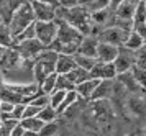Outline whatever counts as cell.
Returning a JSON list of instances; mask_svg holds the SVG:
<instances>
[{
	"label": "cell",
	"instance_id": "cell-22",
	"mask_svg": "<svg viewBox=\"0 0 146 136\" xmlns=\"http://www.w3.org/2000/svg\"><path fill=\"white\" fill-rule=\"evenodd\" d=\"M72 59H74V62H76L77 67H82V69H86V71H89V72H90V69H92L94 66H95V62H97V58L84 56V54H79V52L72 54Z\"/></svg>",
	"mask_w": 146,
	"mask_h": 136
},
{
	"label": "cell",
	"instance_id": "cell-18",
	"mask_svg": "<svg viewBox=\"0 0 146 136\" xmlns=\"http://www.w3.org/2000/svg\"><path fill=\"white\" fill-rule=\"evenodd\" d=\"M74 67H76V62H74L72 56H67V54H59L58 56V59H56V74L66 76Z\"/></svg>",
	"mask_w": 146,
	"mask_h": 136
},
{
	"label": "cell",
	"instance_id": "cell-31",
	"mask_svg": "<svg viewBox=\"0 0 146 136\" xmlns=\"http://www.w3.org/2000/svg\"><path fill=\"white\" fill-rule=\"evenodd\" d=\"M135 66L146 69V44H143L139 49L135 51Z\"/></svg>",
	"mask_w": 146,
	"mask_h": 136
},
{
	"label": "cell",
	"instance_id": "cell-17",
	"mask_svg": "<svg viewBox=\"0 0 146 136\" xmlns=\"http://www.w3.org/2000/svg\"><path fill=\"white\" fill-rule=\"evenodd\" d=\"M99 82H100L99 79L90 77V79H87L86 82H80L79 85H76L74 90L77 92V95H79L80 98H84V100H90L94 90H95V87L99 85Z\"/></svg>",
	"mask_w": 146,
	"mask_h": 136
},
{
	"label": "cell",
	"instance_id": "cell-32",
	"mask_svg": "<svg viewBox=\"0 0 146 136\" xmlns=\"http://www.w3.org/2000/svg\"><path fill=\"white\" fill-rule=\"evenodd\" d=\"M56 90H66V92H69V90H74V85H72V82H71L66 76H61V74H58Z\"/></svg>",
	"mask_w": 146,
	"mask_h": 136
},
{
	"label": "cell",
	"instance_id": "cell-43",
	"mask_svg": "<svg viewBox=\"0 0 146 136\" xmlns=\"http://www.w3.org/2000/svg\"><path fill=\"white\" fill-rule=\"evenodd\" d=\"M136 136H146V133H139V135H136Z\"/></svg>",
	"mask_w": 146,
	"mask_h": 136
},
{
	"label": "cell",
	"instance_id": "cell-20",
	"mask_svg": "<svg viewBox=\"0 0 146 136\" xmlns=\"http://www.w3.org/2000/svg\"><path fill=\"white\" fill-rule=\"evenodd\" d=\"M77 100H79V95H77V92L76 90H69L66 92V97H64V100L61 102V105L56 108V111H58V115H64L72 105L77 103Z\"/></svg>",
	"mask_w": 146,
	"mask_h": 136
},
{
	"label": "cell",
	"instance_id": "cell-10",
	"mask_svg": "<svg viewBox=\"0 0 146 136\" xmlns=\"http://www.w3.org/2000/svg\"><path fill=\"white\" fill-rule=\"evenodd\" d=\"M125 107L128 113L135 118H141L146 113V102L138 94H128V97L125 98Z\"/></svg>",
	"mask_w": 146,
	"mask_h": 136
},
{
	"label": "cell",
	"instance_id": "cell-21",
	"mask_svg": "<svg viewBox=\"0 0 146 136\" xmlns=\"http://www.w3.org/2000/svg\"><path fill=\"white\" fill-rule=\"evenodd\" d=\"M0 46H3V48L13 46V34H12L8 23H5V21H0Z\"/></svg>",
	"mask_w": 146,
	"mask_h": 136
},
{
	"label": "cell",
	"instance_id": "cell-11",
	"mask_svg": "<svg viewBox=\"0 0 146 136\" xmlns=\"http://www.w3.org/2000/svg\"><path fill=\"white\" fill-rule=\"evenodd\" d=\"M115 79H107V80H100L99 85L95 87V90L92 94V98L90 100H110V98L115 95Z\"/></svg>",
	"mask_w": 146,
	"mask_h": 136
},
{
	"label": "cell",
	"instance_id": "cell-14",
	"mask_svg": "<svg viewBox=\"0 0 146 136\" xmlns=\"http://www.w3.org/2000/svg\"><path fill=\"white\" fill-rule=\"evenodd\" d=\"M118 46H113V44H108V43H100L99 41V46H97V61L100 62H113L115 58L118 56Z\"/></svg>",
	"mask_w": 146,
	"mask_h": 136
},
{
	"label": "cell",
	"instance_id": "cell-41",
	"mask_svg": "<svg viewBox=\"0 0 146 136\" xmlns=\"http://www.w3.org/2000/svg\"><path fill=\"white\" fill-rule=\"evenodd\" d=\"M23 136H38V133H33V131H27V130H25Z\"/></svg>",
	"mask_w": 146,
	"mask_h": 136
},
{
	"label": "cell",
	"instance_id": "cell-4",
	"mask_svg": "<svg viewBox=\"0 0 146 136\" xmlns=\"http://www.w3.org/2000/svg\"><path fill=\"white\" fill-rule=\"evenodd\" d=\"M58 34V23L53 21H35V38L44 44V48L53 43Z\"/></svg>",
	"mask_w": 146,
	"mask_h": 136
},
{
	"label": "cell",
	"instance_id": "cell-35",
	"mask_svg": "<svg viewBox=\"0 0 146 136\" xmlns=\"http://www.w3.org/2000/svg\"><path fill=\"white\" fill-rule=\"evenodd\" d=\"M133 31H136L141 36V39L145 41V44H146V23H141V25H135L133 26Z\"/></svg>",
	"mask_w": 146,
	"mask_h": 136
},
{
	"label": "cell",
	"instance_id": "cell-33",
	"mask_svg": "<svg viewBox=\"0 0 146 136\" xmlns=\"http://www.w3.org/2000/svg\"><path fill=\"white\" fill-rule=\"evenodd\" d=\"M64 97H66V90H54L53 94H49V105L53 108H58Z\"/></svg>",
	"mask_w": 146,
	"mask_h": 136
},
{
	"label": "cell",
	"instance_id": "cell-45",
	"mask_svg": "<svg viewBox=\"0 0 146 136\" xmlns=\"http://www.w3.org/2000/svg\"><path fill=\"white\" fill-rule=\"evenodd\" d=\"M0 126H2V120H0Z\"/></svg>",
	"mask_w": 146,
	"mask_h": 136
},
{
	"label": "cell",
	"instance_id": "cell-7",
	"mask_svg": "<svg viewBox=\"0 0 146 136\" xmlns=\"http://www.w3.org/2000/svg\"><path fill=\"white\" fill-rule=\"evenodd\" d=\"M30 5H31L36 21H53V20H56V8H58L56 5L40 2V0H30Z\"/></svg>",
	"mask_w": 146,
	"mask_h": 136
},
{
	"label": "cell",
	"instance_id": "cell-13",
	"mask_svg": "<svg viewBox=\"0 0 146 136\" xmlns=\"http://www.w3.org/2000/svg\"><path fill=\"white\" fill-rule=\"evenodd\" d=\"M112 13L110 8H100V10H94L90 13V21H92V31L99 26V30H104L107 26L112 25Z\"/></svg>",
	"mask_w": 146,
	"mask_h": 136
},
{
	"label": "cell",
	"instance_id": "cell-27",
	"mask_svg": "<svg viewBox=\"0 0 146 136\" xmlns=\"http://www.w3.org/2000/svg\"><path fill=\"white\" fill-rule=\"evenodd\" d=\"M27 103H31V105H35V107H40V108H43V107L49 105V95H46L43 90H38L33 97L28 98Z\"/></svg>",
	"mask_w": 146,
	"mask_h": 136
},
{
	"label": "cell",
	"instance_id": "cell-5",
	"mask_svg": "<svg viewBox=\"0 0 146 136\" xmlns=\"http://www.w3.org/2000/svg\"><path fill=\"white\" fill-rule=\"evenodd\" d=\"M27 64H28V61L21 59V56L17 52V49H15L13 46L7 48L5 52H3V56L0 58V71L3 72V74L20 71V69H23V66H27Z\"/></svg>",
	"mask_w": 146,
	"mask_h": 136
},
{
	"label": "cell",
	"instance_id": "cell-2",
	"mask_svg": "<svg viewBox=\"0 0 146 136\" xmlns=\"http://www.w3.org/2000/svg\"><path fill=\"white\" fill-rule=\"evenodd\" d=\"M36 21L33 15V10H31V5H30V0L28 2H23L20 7L15 8V12L12 13V17L8 20V26L12 30V34L13 38L17 34H20L23 30H27L28 26H31Z\"/></svg>",
	"mask_w": 146,
	"mask_h": 136
},
{
	"label": "cell",
	"instance_id": "cell-30",
	"mask_svg": "<svg viewBox=\"0 0 146 136\" xmlns=\"http://www.w3.org/2000/svg\"><path fill=\"white\" fill-rule=\"evenodd\" d=\"M58 131H59V126H58L56 121H53V123H44L43 128L38 131V136H56Z\"/></svg>",
	"mask_w": 146,
	"mask_h": 136
},
{
	"label": "cell",
	"instance_id": "cell-46",
	"mask_svg": "<svg viewBox=\"0 0 146 136\" xmlns=\"http://www.w3.org/2000/svg\"><path fill=\"white\" fill-rule=\"evenodd\" d=\"M143 2H145V5H146V0H143Z\"/></svg>",
	"mask_w": 146,
	"mask_h": 136
},
{
	"label": "cell",
	"instance_id": "cell-25",
	"mask_svg": "<svg viewBox=\"0 0 146 136\" xmlns=\"http://www.w3.org/2000/svg\"><path fill=\"white\" fill-rule=\"evenodd\" d=\"M20 125L25 128L27 131H33V133H38V131L43 128V121H41L38 117H31V118H23L20 120Z\"/></svg>",
	"mask_w": 146,
	"mask_h": 136
},
{
	"label": "cell",
	"instance_id": "cell-44",
	"mask_svg": "<svg viewBox=\"0 0 146 136\" xmlns=\"http://www.w3.org/2000/svg\"><path fill=\"white\" fill-rule=\"evenodd\" d=\"M0 105H2V97H0ZM0 113H2V108H0Z\"/></svg>",
	"mask_w": 146,
	"mask_h": 136
},
{
	"label": "cell",
	"instance_id": "cell-24",
	"mask_svg": "<svg viewBox=\"0 0 146 136\" xmlns=\"http://www.w3.org/2000/svg\"><path fill=\"white\" fill-rule=\"evenodd\" d=\"M58 117H59V115H58L56 108H53L51 105L43 107V108L40 110V113H38V118H40L43 123H53V121H56Z\"/></svg>",
	"mask_w": 146,
	"mask_h": 136
},
{
	"label": "cell",
	"instance_id": "cell-40",
	"mask_svg": "<svg viewBox=\"0 0 146 136\" xmlns=\"http://www.w3.org/2000/svg\"><path fill=\"white\" fill-rule=\"evenodd\" d=\"M40 2H46V3H53V5H56V7H59V0H40Z\"/></svg>",
	"mask_w": 146,
	"mask_h": 136
},
{
	"label": "cell",
	"instance_id": "cell-12",
	"mask_svg": "<svg viewBox=\"0 0 146 136\" xmlns=\"http://www.w3.org/2000/svg\"><path fill=\"white\" fill-rule=\"evenodd\" d=\"M90 76L99 80H107V79H117V71L113 62H100L97 61L95 66L90 69Z\"/></svg>",
	"mask_w": 146,
	"mask_h": 136
},
{
	"label": "cell",
	"instance_id": "cell-36",
	"mask_svg": "<svg viewBox=\"0 0 146 136\" xmlns=\"http://www.w3.org/2000/svg\"><path fill=\"white\" fill-rule=\"evenodd\" d=\"M108 7H110V0H94V10L108 8Z\"/></svg>",
	"mask_w": 146,
	"mask_h": 136
},
{
	"label": "cell",
	"instance_id": "cell-9",
	"mask_svg": "<svg viewBox=\"0 0 146 136\" xmlns=\"http://www.w3.org/2000/svg\"><path fill=\"white\" fill-rule=\"evenodd\" d=\"M5 89H8L10 92H13V94L20 95V97H23L28 102V98L33 97L35 94L40 90V85L36 84L35 80H31V82H7Z\"/></svg>",
	"mask_w": 146,
	"mask_h": 136
},
{
	"label": "cell",
	"instance_id": "cell-38",
	"mask_svg": "<svg viewBox=\"0 0 146 136\" xmlns=\"http://www.w3.org/2000/svg\"><path fill=\"white\" fill-rule=\"evenodd\" d=\"M5 84H7V79H5V74L0 71V92L3 90V87H5Z\"/></svg>",
	"mask_w": 146,
	"mask_h": 136
},
{
	"label": "cell",
	"instance_id": "cell-6",
	"mask_svg": "<svg viewBox=\"0 0 146 136\" xmlns=\"http://www.w3.org/2000/svg\"><path fill=\"white\" fill-rule=\"evenodd\" d=\"M128 33L130 31H125V30H121L118 26L110 25V26H107V28H104V30H100L97 38H99L100 43H108V44L121 48V46L125 44V39L128 36Z\"/></svg>",
	"mask_w": 146,
	"mask_h": 136
},
{
	"label": "cell",
	"instance_id": "cell-34",
	"mask_svg": "<svg viewBox=\"0 0 146 136\" xmlns=\"http://www.w3.org/2000/svg\"><path fill=\"white\" fill-rule=\"evenodd\" d=\"M40 107H35L31 103H27L25 105V111H23V118H31V117H38V113H40ZM21 118V120H23Z\"/></svg>",
	"mask_w": 146,
	"mask_h": 136
},
{
	"label": "cell",
	"instance_id": "cell-29",
	"mask_svg": "<svg viewBox=\"0 0 146 136\" xmlns=\"http://www.w3.org/2000/svg\"><path fill=\"white\" fill-rule=\"evenodd\" d=\"M131 74H133V77H135V80L138 82V85L146 92V69H141L138 66H133Z\"/></svg>",
	"mask_w": 146,
	"mask_h": 136
},
{
	"label": "cell",
	"instance_id": "cell-8",
	"mask_svg": "<svg viewBox=\"0 0 146 136\" xmlns=\"http://www.w3.org/2000/svg\"><path fill=\"white\" fill-rule=\"evenodd\" d=\"M113 66H115L117 76L131 71V67L135 66V51H130V49H126V48L121 46L118 49V56L113 61Z\"/></svg>",
	"mask_w": 146,
	"mask_h": 136
},
{
	"label": "cell",
	"instance_id": "cell-15",
	"mask_svg": "<svg viewBox=\"0 0 146 136\" xmlns=\"http://www.w3.org/2000/svg\"><path fill=\"white\" fill-rule=\"evenodd\" d=\"M97 46H99V38L94 36V34H86L82 38V41H80L77 52L79 54H84V56H92V58H95L97 56Z\"/></svg>",
	"mask_w": 146,
	"mask_h": 136
},
{
	"label": "cell",
	"instance_id": "cell-19",
	"mask_svg": "<svg viewBox=\"0 0 146 136\" xmlns=\"http://www.w3.org/2000/svg\"><path fill=\"white\" fill-rule=\"evenodd\" d=\"M66 77L72 82V85L76 87V85H79L80 82H86L87 79H90L92 76H90V72L89 71H86V69H82V67H74L71 72H67L66 74Z\"/></svg>",
	"mask_w": 146,
	"mask_h": 136
},
{
	"label": "cell",
	"instance_id": "cell-1",
	"mask_svg": "<svg viewBox=\"0 0 146 136\" xmlns=\"http://www.w3.org/2000/svg\"><path fill=\"white\" fill-rule=\"evenodd\" d=\"M56 23H58V34H56V39L48 46V49L56 51L58 54H67V56L76 54L84 34L64 20L56 18Z\"/></svg>",
	"mask_w": 146,
	"mask_h": 136
},
{
	"label": "cell",
	"instance_id": "cell-28",
	"mask_svg": "<svg viewBox=\"0 0 146 136\" xmlns=\"http://www.w3.org/2000/svg\"><path fill=\"white\" fill-rule=\"evenodd\" d=\"M141 23H146V5H145L143 0L138 2L136 10H135V15H133V26L141 25Z\"/></svg>",
	"mask_w": 146,
	"mask_h": 136
},
{
	"label": "cell",
	"instance_id": "cell-3",
	"mask_svg": "<svg viewBox=\"0 0 146 136\" xmlns=\"http://www.w3.org/2000/svg\"><path fill=\"white\" fill-rule=\"evenodd\" d=\"M13 48L17 49V52L21 56V59H23V61H28V62H31L33 59H36L41 52L46 49L44 44L40 43L36 38L17 41V43H13Z\"/></svg>",
	"mask_w": 146,
	"mask_h": 136
},
{
	"label": "cell",
	"instance_id": "cell-26",
	"mask_svg": "<svg viewBox=\"0 0 146 136\" xmlns=\"http://www.w3.org/2000/svg\"><path fill=\"white\" fill-rule=\"evenodd\" d=\"M56 80H58V74H56V72L49 74V76L40 84V90H43L46 95L53 94V92L56 90Z\"/></svg>",
	"mask_w": 146,
	"mask_h": 136
},
{
	"label": "cell",
	"instance_id": "cell-39",
	"mask_svg": "<svg viewBox=\"0 0 146 136\" xmlns=\"http://www.w3.org/2000/svg\"><path fill=\"white\" fill-rule=\"evenodd\" d=\"M121 3V0H110V7L108 8H112V12H115V8Z\"/></svg>",
	"mask_w": 146,
	"mask_h": 136
},
{
	"label": "cell",
	"instance_id": "cell-16",
	"mask_svg": "<svg viewBox=\"0 0 146 136\" xmlns=\"http://www.w3.org/2000/svg\"><path fill=\"white\" fill-rule=\"evenodd\" d=\"M138 2L139 0H121V3L113 12L115 17L117 18H123V20H133V15H135Z\"/></svg>",
	"mask_w": 146,
	"mask_h": 136
},
{
	"label": "cell",
	"instance_id": "cell-23",
	"mask_svg": "<svg viewBox=\"0 0 146 136\" xmlns=\"http://www.w3.org/2000/svg\"><path fill=\"white\" fill-rule=\"evenodd\" d=\"M143 44H145V41L141 39V36H139L136 31H133V30H131V31L128 33V36H126L123 48L130 49V51H136V49H139Z\"/></svg>",
	"mask_w": 146,
	"mask_h": 136
},
{
	"label": "cell",
	"instance_id": "cell-37",
	"mask_svg": "<svg viewBox=\"0 0 146 136\" xmlns=\"http://www.w3.org/2000/svg\"><path fill=\"white\" fill-rule=\"evenodd\" d=\"M23 133H25V128H23V126L18 123V125L13 128V131H12V136H23Z\"/></svg>",
	"mask_w": 146,
	"mask_h": 136
},
{
	"label": "cell",
	"instance_id": "cell-47",
	"mask_svg": "<svg viewBox=\"0 0 146 136\" xmlns=\"http://www.w3.org/2000/svg\"><path fill=\"white\" fill-rule=\"evenodd\" d=\"M0 21H2V20H0Z\"/></svg>",
	"mask_w": 146,
	"mask_h": 136
},
{
	"label": "cell",
	"instance_id": "cell-42",
	"mask_svg": "<svg viewBox=\"0 0 146 136\" xmlns=\"http://www.w3.org/2000/svg\"><path fill=\"white\" fill-rule=\"evenodd\" d=\"M5 49H7V48H3V46H0V58L3 56V52H5Z\"/></svg>",
	"mask_w": 146,
	"mask_h": 136
}]
</instances>
